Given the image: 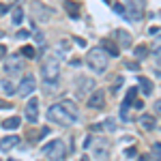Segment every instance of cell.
<instances>
[{
  "label": "cell",
  "mask_w": 161,
  "mask_h": 161,
  "mask_svg": "<svg viewBox=\"0 0 161 161\" xmlns=\"http://www.w3.org/2000/svg\"><path fill=\"white\" fill-rule=\"evenodd\" d=\"M116 37H118V43L123 45L125 50L133 45V39H131V35H129V32H125V30H116Z\"/></svg>",
  "instance_id": "cell-13"
},
{
  "label": "cell",
  "mask_w": 161,
  "mask_h": 161,
  "mask_svg": "<svg viewBox=\"0 0 161 161\" xmlns=\"http://www.w3.org/2000/svg\"><path fill=\"white\" fill-rule=\"evenodd\" d=\"M19 56H26V58H35V47H32V45H24Z\"/></svg>",
  "instance_id": "cell-25"
},
{
  "label": "cell",
  "mask_w": 161,
  "mask_h": 161,
  "mask_svg": "<svg viewBox=\"0 0 161 161\" xmlns=\"http://www.w3.org/2000/svg\"><path fill=\"white\" fill-rule=\"evenodd\" d=\"M60 105H62V108H64L67 112H69L73 118H77V105H75L73 101H60Z\"/></svg>",
  "instance_id": "cell-18"
},
{
  "label": "cell",
  "mask_w": 161,
  "mask_h": 161,
  "mask_svg": "<svg viewBox=\"0 0 161 161\" xmlns=\"http://www.w3.org/2000/svg\"><path fill=\"white\" fill-rule=\"evenodd\" d=\"M22 19H24V9L22 7H15L13 9V24H22Z\"/></svg>",
  "instance_id": "cell-21"
},
{
  "label": "cell",
  "mask_w": 161,
  "mask_h": 161,
  "mask_svg": "<svg viewBox=\"0 0 161 161\" xmlns=\"http://www.w3.org/2000/svg\"><path fill=\"white\" fill-rule=\"evenodd\" d=\"M2 35H4V32H2V30H0V39H2Z\"/></svg>",
  "instance_id": "cell-40"
},
{
  "label": "cell",
  "mask_w": 161,
  "mask_h": 161,
  "mask_svg": "<svg viewBox=\"0 0 161 161\" xmlns=\"http://www.w3.org/2000/svg\"><path fill=\"white\" fill-rule=\"evenodd\" d=\"M90 88H92V80H90V77H82V80L77 82V95H80V97L86 95Z\"/></svg>",
  "instance_id": "cell-15"
},
{
  "label": "cell",
  "mask_w": 161,
  "mask_h": 161,
  "mask_svg": "<svg viewBox=\"0 0 161 161\" xmlns=\"http://www.w3.org/2000/svg\"><path fill=\"white\" fill-rule=\"evenodd\" d=\"M35 88H37V80H35V75H24L22 77V82H19V86H17V95H30V92H35Z\"/></svg>",
  "instance_id": "cell-8"
},
{
  "label": "cell",
  "mask_w": 161,
  "mask_h": 161,
  "mask_svg": "<svg viewBox=\"0 0 161 161\" xmlns=\"http://www.w3.org/2000/svg\"><path fill=\"white\" fill-rule=\"evenodd\" d=\"M140 125H142L146 131H153V129H155V116H150V114H142V116H140Z\"/></svg>",
  "instance_id": "cell-16"
},
{
  "label": "cell",
  "mask_w": 161,
  "mask_h": 161,
  "mask_svg": "<svg viewBox=\"0 0 161 161\" xmlns=\"http://www.w3.org/2000/svg\"><path fill=\"white\" fill-rule=\"evenodd\" d=\"M19 123H22V120H19L17 116H11V118H7V120L2 123V127H4V129H17Z\"/></svg>",
  "instance_id": "cell-20"
},
{
  "label": "cell",
  "mask_w": 161,
  "mask_h": 161,
  "mask_svg": "<svg viewBox=\"0 0 161 161\" xmlns=\"http://www.w3.org/2000/svg\"><path fill=\"white\" fill-rule=\"evenodd\" d=\"M108 60H110V56H108V52L103 50V47H92L86 56L88 67H90L95 73H103V71L108 69Z\"/></svg>",
  "instance_id": "cell-1"
},
{
  "label": "cell",
  "mask_w": 161,
  "mask_h": 161,
  "mask_svg": "<svg viewBox=\"0 0 161 161\" xmlns=\"http://www.w3.org/2000/svg\"><path fill=\"white\" fill-rule=\"evenodd\" d=\"M103 129H108V131H114V129H116V123H114V118H108V120L103 123Z\"/></svg>",
  "instance_id": "cell-27"
},
{
  "label": "cell",
  "mask_w": 161,
  "mask_h": 161,
  "mask_svg": "<svg viewBox=\"0 0 161 161\" xmlns=\"http://www.w3.org/2000/svg\"><path fill=\"white\" fill-rule=\"evenodd\" d=\"M26 120L28 123H37L39 120V99L37 97L28 99V103H26Z\"/></svg>",
  "instance_id": "cell-10"
},
{
  "label": "cell",
  "mask_w": 161,
  "mask_h": 161,
  "mask_svg": "<svg viewBox=\"0 0 161 161\" xmlns=\"http://www.w3.org/2000/svg\"><path fill=\"white\" fill-rule=\"evenodd\" d=\"M62 7H64V11L69 13L71 17H80V4H77V2H73V0H64Z\"/></svg>",
  "instance_id": "cell-14"
},
{
  "label": "cell",
  "mask_w": 161,
  "mask_h": 161,
  "mask_svg": "<svg viewBox=\"0 0 161 161\" xmlns=\"http://www.w3.org/2000/svg\"><path fill=\"white\" fill-rule=\"evenodd\" d=\"M125 155H127V157H136V155H137V150H136V148H129L127 153H125Z\"/></svg>",
  "instance_id": "cell-31"
},
{
  "label": "cell",
  "mask_w": 161,
  "mask_h": 161,
  "mask_svg": "<svg viewBox=\"0 0 161 161\" xmlns=\"http://www.w3.org/2000/svg\"><path fill=\"white\" fill-rule=\"evenodd\" d=\"M2 90H4V95H17V92H15V86H13L9 80L2 82Z\"/></svg>",
  "instance_id": "cell-23"
},
{
  "label": "cell",
  "mask_w": 161,
  "mask_h": 161,
  "mask_svg": "<svg viewBox=\"0 0 161 161\" xmlns=\"http://www.w3.org/2000/svg\"><path fill=\"white\" fill-rule=\"evenodd\" d=\"M9 161H19V159H9Z\"/></svg>",
  "instance_id": "cell-41"
},
{
  "label": "cell",
  "mask_w": 161,
  "mask_h": 161,
  "mask_svg": "<svg viewBox=\"0 0 161 161\" xmlns=\"http://www.w3.org/2000/svg\"><path fill=\"white\" fill-rule=\"evenodd\" d=\"M137 84H140V88L144 90V95H153V84H150V80L148 77H137Z\"/></svg>",
  "instance_id": "cell-17"
},
{
  "label": "cell",
  "mask_w": 161,
  "mask_h": 161,
  "mask_svg": "<svg viewBox=\"0 0 161 161\" xmlns=\"http://www.w3.org/2000/svg\"><path fill=\"white\" fill-rule=\"evenodd\" d=\"M7 11H9V4H2V2H0V15L7 13Z\"/></svg>",
  "instance_id": "cell-32"
},
{
  "label": "cell",
  "mask_w": 161,
  "mask_h": 161,
  "mask_svg": "<svg viewBox=\"0 0 161 161\" xmlns=\"http://www.w3.org/2000/svg\"><path fill=\"white\" fill-rule=\"evenodd\" d=\"M133 52H136L137 58H146V54H148V47H144V45H137Z\"/></svg>",
  "instance_id": "cell-26"
},
{
  "label": "cell",
  "mask_w": 161,
  "mask_h": 161,
  "mask_svg": "<svg viewBox=\"0 0 161 161\" xmlns=\"http://www.w3.org/2000/svg\"><path fill=\"white\" fill-rule=\"evenodd\" d=\"M153 52H155V58H157V62L161 64V37H157L155 41H153Z\"/></svg>",
  "instance_id": "cell-22"
},
{
  "label": "cell",
  "mask_w": 161,
  "mask_h": 161,
  "mask_svg": "<svg viewBox=\"0 0 161 161\" xmlns=\"http://www.w3.org/2000/svg\"><path fill=\"white\" fill-rule=\"evenodd\" d=\"M43 153L50 157V161H64V155H67V148L60 140H54L50 144L43 146Z\"/></svg>",
  "instance_id": "cell-5"
},
{
  "label": "cell",
  "mask_w": 161,
  "mask_h": 161,
  "mask_svg": "<svg viewBox=\"0 0 161 161\" xmlns=\"http://www.w3.org/2000/svg\"><path fill=\"white\" fill-rule=\"evenodd\" d=\"M82 161H90V159H88V157H82Z\"/></svg>",
  "instance_id": "cell-39"
},
{
  "label": "cell",
  "mask_w": 161,
  "mask_h": 161,
  "mask_svg": "<svg viewBox=\"0 0 161 161\" xmlns=\"http://www.w3.org/2000/svg\"><path fill=\"white\" fill-rule=\"evenodd\" d=\"M17 144H19V137H17V136H9V137H2V140H0V150H4V153H7V150L15 148Z\"/></svg>",
  "instance_id": "cell-12"
},
{
  "label": "cell",
  "mask_w": 161,
  "mask_h": 161,
  "mask_svg": "<svg viewBox=\"0 0 161 161\" xmlns=\"http://www.w3.org/2000/svg\"><path fill=\"white\" fill-rule=\"evenodd\" d=\"M2 108H4V110H11V108H13V105H11V101L0 99V110H2Z\"/></svg>",
  "instance_id": "cell-28"
},
{
  "label": "cell",
  "mask_w": 161,
  "mask_h": 161,
  "mask_svg": "<svg viewBox=\"0 0 161 161\" xmlns=\"http://www.w3.org/2000/svg\"><path fill=\"white\" fill-rule=\"evenodd\" d=\"M90 148H92V157L97 161H105L108 155H110V146H108V142H103V140H97V142L92 140Z\"/></svg>",
  "instance_id": "cell-6"
},
{
  "label": "cell",
  "mask_w": 161,
  "mask_h": 161,
  "mask_svg": "<svg viewBox=\"0 0 161 161\" xmlns=\"http://www.w3.org/2000/svg\"><path fill=\"white\" fill-rule=\"evenodd\" d=\"M47 118H50V123H56V125H60V127H71L77 120V118H73L69 112L62 108L60 103L58 105H52L50 110H47Z\"/></svg>",
  "instance_id": "cell-3"
},
{
  "label": "cell",
  "mask_w": 161,
  "mask_h": 161,
  "mask_svg": "<svg viewBox=\"0 0 161 161\" xmlns=\"http://www.w3.org/2000/svg\"><path fill=\"white\" fill-rule=\"evenodd\" d=\"M155 112H157V114H159V116H161V99L157 101V103H155Z\"/></svg>",
  "instance_id": "cell-33"
},
{
  "label": "cell",
  "mask_w": 161,
  "mask_h": 161,
  "mask_svg": "<svg viewBox=\"0 0 161 161\" xmlns=\"http://www.w3.org/2000/svg\"><path fill=\"white\" fill-rule=\"evenodd\" d=\"M144 7L146 0H125V13L129 15L131 22H140L144 17Z\"/></svg>",
  "instance_id": "cell-4"
},
{
  "label": "cell",
  "mask_w": 161,
  "mask_h": 161,
  "mask_svg": "<svg viewBox=\"0 0 161 161\" xmlns=\"http://www.w3.org/2000/svg\"><path fill=\"white\" fill-rule=\"evenodd\" d=\"M153 159L161 161V142H155L153 144Z\"/></svg>",
  "instance_id": "cell-24"
},
{
  "label": "cell",
  "mask_w": 161,
  "mask_h": 161,
  "mask_svg": "<svg viewBox=\"0 0 161 161\" xmlns=\"http://www.w3.org/2000/svg\"><path fill=\"white\" fill-rule=\"evenodd\" d=\"M60 75V62L56 56H45L43 58V64H41V77L47 82V84H54Z\"/></svg>",
  "instance_id": "cell-2"
},
{
  "label": "cell",
  "mask_w": 161,
  "mask_h": 161,
  "mask_svg": "<svg viewBox=\"0 0 161 161\" xmlns=\"http://www.w3.org/2000/svg\"><path fill=\"white\" fill-rule=\"evenodd\" d=\"M136 95H137V88H129V90H127V97H125L123 105H120V116H123L125 120H129V108L133 105Z\"/></svg>",
  "instance_id": "cell-9"
},
{
  "label": "cell",
  "mask_w": 161,
  "mask_h": 161,
  "mask_svg": "<svg viewBox=\"0 0 161 161\" xmlns=\"http://www.w3.org/2000/svg\"><path fill=\"white\" fill-rule=\"evenodd\" d=\"M127 69H133V71H136V69H137V62H127Z\"/></svg>",
  "instance_id": "cell-35"
},
{
  "label": "cell",
  "mask_w": 161,
  "mask_h": 161,
  "mask_svg": "<svg viewBox=\"0 0 161 161\" xmlns=\"http://www.w3.org/2000/svg\"><path fill=\"white\" fill-rule=\"evenodd\" d=\"M114 11L123 15V13H125V4H120V2H116V4H114Z\"/></svg>",
  "instance_id": "cell-29"
},
{
  "label": "cell",
  "mask_w": 161,
  "mask_h": 161,
  "mask_svg": "<svg viewBox=\"0 0 161 161\" xmlns=\"http://www.w3.org/2000/svg\"><path fill=\"white\" fill-rule=\"evenodd\" d=\"M17 39H28V30H17Z\"/></svg>",
  "instance_id": "cell-30"
},
{
  "label": "cell",
  "mask_w": 161,
  "mask_h": 161,
  "mask_svg": "<svg viewBox=\"0 0 161 161\" xmlns=\"http://www.w3.org/2000/svg\"><path fill=\"white\" fill-rule=\"evenodd\" d=\"M88 105H90L92 110H101V108L105 105V90H95V92H90Z\"/></svg>",
  "instance_id": "cell-11"
},
{
  "label": "cell",
  "mask_w": 161,
  "mask_h": 161,
  "mask_svg": "<svg viewBox=\"0 0 161 161\" xmlns=\"http://www.w3.org/2000/svg\"><path fill=\"white\" fill-rule=\"evenodd\" d=\"M133 105H136L137 110H144V103H142V101H133Z\"/></svg>",
  "instance_id": "cell-36"
},
{
  "label": "cell",
  "mask_w": 161,
  "mask_h": 161,
  "mask_svg": "<svg viewBox=\"0 0 161 161\" xmlns=\"http://www.w3.org/2000/svg\"><path fill=\"white\" fill-rule=\"evenodd\" d=\"M75 43H77V45H80V47H84V45H86V41H84V39H80V37L75 39Z\"/></svg>",
  "instance_id": "cell-34"
},
{
  "label": "cell",
  "mask_w": 161,
  "mask_h": 161,
  "mask_svg": "<svg viewBox=\"0 0 161 161\" xmlns=\"http://www.w3.org/2000/svg\"><path fill=\"white\" fill-rule=\"evenodd\" d=\"M140 161H148V159H146V157H140Z\"/></svg>",
  "instance_id": "cell-38"
},
{
  "label": "cell",
  "mask_w": 161,
  "mask_h": 161,
  "mask_svg": "<svg viewBox=\"0 0 161 161\" xmlns=\"http://www.w3.org/2000/svg\"><path fill=\"white\" fill-rule=\"evenodd\" d=\"M103 50L108 52V56H114V58H116V56L120 54V52H118V47H116V45H114L112 41H105V43H103Z\"/></svg>",
  "instance_id": "cell-19"
},
{
  "label": "cell",
  "mask_w": 161,
  "mask_h": 161,
  "mask_svg": "<svg viewBox=\"0 0 161 161\" xmlns=\"http://www.w3.org/2000/svg\"><path fill=\"white\" fill-rule=\"evenodd\" d=\"M4 56H7V47H4V45H0V58H4Z\"/></svg>",
  "instance_id": "cell-37"
},
{
  "label": "cell",
  "mask_w": 161,
  "mask_h": 161,
  "mask_svg": "<svg viewBox=\"0 0 161 161\" xmlns=\"http://www.w3.org/2000/svg\"><path fill=\"white\" fill-rule=\"evenodd\" d=\"M22 69H24L22 56H9V58H4V73L15 75V73H22Z\"/></svg>",
  "instance_id": "cell-7"
}]
</instances>
